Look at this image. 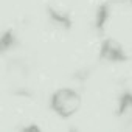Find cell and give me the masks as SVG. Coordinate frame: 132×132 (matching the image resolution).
I'll return each mask as SVG.
<instances>
[{
	"instance_id": "cell-2",
	"label": "cell",
	"mask_w": 132,
	"mask_h": 132,
	"mask_svg": "<svg viewBox=\"0 0 132 132\" xmlns=\"http://www.w3.org/2000/svg\"><path fill=\"white\" fill-rule=\"evenodd\" d=\"M101 59H107V61H126V56L123 54V50H121V45L117 44L115 40L109 39L103 50H101Z\"/></svg>"
},
{
	"instance_id": "cell-6",
	"label": "cell",
	"mask_w": 132,
	"mask_h": 132,
	"mask_svg": "<svg viewBox=\"0 0 132 132\" xmlns=\"http://www.w3.org/2000/svg\"><path fill=\"white\" fill-rule=\"evenodd\" d=\"M11 44H13V34L11 33H6L3 36V39H2V50H6Z\"/></svg>"
},
{
	"instance_id": "cell-4",
	"label": "cell",
	"mask_w": 132,
	"mask_h": 132,
	"mask_svg": "<svg viewBox=\"0 0 132 132\" xmlns=\"http://www.w3.org/2000/svg\"><path fill=\"white\" fill-rule=\"evenodd\" d=\"M50 16H51V19H53V22H56V23L62 25L64 28H70L72 22H70V19H69L67 16H62V14L56 13V11H54V10H51V8H50Z\"/></svg>"
},
{
	"instance_id": "cell-5",
	"label": "cell",
	"mask_w": 132,
	"mask_h": 132,
	"mask_svg": "<svg viewBox=\"0 0 132 132\" xmlns=\"http://www.w3.org/2000/svg\"><path fill=\"white\" fill-rule=\"evenodd\" d=\"M107 16H109V8H107V5H103L100 8V11H98V20H96V27L100 30L104 27V23L107 20Z\"/></svg>"
},
{
	"instance_id": "cell-1",
	"label": "cell",
	"mask_w": 132,
	"mask_h": 132,
	"mask_svg": "<svg viewBox=\"0 0 132 132\" xmlns=\"http://www.w3.org/2000/svg\"><path fill=\"white\" fill-rule=\"evenodd\" d=\"M81 106V98L76 92L69 89H61L54 93L51 100V107L64 118L73 115Z\"/></svg>"
},
{
	"instance_id": "cell-3",
	"label": "cell",
	"mask_w": 132,
	"mask_h": 132,
	"mask_svg": "<svg viewBox=\"0 0 132 132\" xmlns=\"http://www.w3.org/2000/svg\"><path fill=\"white\" fill-rule=\"evenodd\" d=\"M118 117L121 120H124L126 124H129L132 121V95H124L121 103H120V109H118Z\"/></svg>"
}]
</instances>
